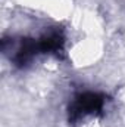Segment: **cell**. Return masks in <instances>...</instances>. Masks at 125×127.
Here are the masks:
<instances>
[{"label":"cell","instance_id":"obj_1","mask_svg":"<svg viewBox=\"0 0 125 127\" xmlns=\"http://www.w3.org/2000/svg\"><path fill=\"white\" fill-rule=\"evenodd\" d=\"M106 96L99 92H81L72 97L68 108V120L71 124H80L90 117H97L103 112Z\"/></svg>","mask_w":125,"mask_h":127}]
</instances>
